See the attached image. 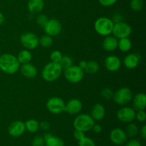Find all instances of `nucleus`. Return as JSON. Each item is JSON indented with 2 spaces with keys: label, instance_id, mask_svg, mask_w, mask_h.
I'll return each instance as SVG.
<instances>
[{
  "label": "nucleus",
  "instance_id": "36",
  "mask_svg": "<svg viewBox=\"0 0 146 146\" xmlns=\"http://www.w3.org/2000/svg\"><path fill=\"white\" fill-rule=\"evenodd\" d=\"M135 119H136L138 122H145L146 120V114L145 112V110L137 111V112L135 113Z\"/></svg>",
  "mask_w": 146,
  "mask_h": 146
},
{
  "label": "nucleus",
  "instance_id": "1",
  "mask_svg": "<svg viewBox=\"0 0 146 146\" xmlns=\"http://www.w3.org/2000/svg\"><path fill=\"white\" fill-rule=\"evenodd\" d=\"M21 64L17 56L11 54H3L0 56V70L7 74H14L19 70Z\"/></svg>",
  "mask_w": 146,
  "mask_h": 146
},
{
  "label": "nucleus",
  "instance_id": "33",
  "mask_svg": "<svg viewBox=\"0 0 146 146\" xmlns=\"http://www.w3.org/2000/svg\"><path fill=\"white\" fill-rule=\"evenodd\" d=\"M48 17L46 14H40L37 16L36 17V23L41 28H44V26L46 24V23L48 21Z\"/></svg>",
  "mask_w": 146,
  "mask_h": 146
},
{
  "label": "nucleus",
  "instance_id": "26",
  "mask_svg": "<svg viewBox=\"0 0 146 146\" xmlns=\"http://www.w3.org/2000/svg\"><path fill=\"white\" fill-rule=\"evenodd\" d=\"M99 64L96 61H87V65L84 69V72L88 74H95L99 71Z\"/></svg>",
  "mask_w": 146,
  "mask_h": 146
},
{
  "label": "nucleus",
  "instance_id": "17",
  "mask_svg": "<svg viewBox=\"0 0 146 146\" xmlns=\"http://www.w3.org/2000/svg\"><path fill=\"white\" fill-rule=\"evenodd\" d=\"M91 115L95 121H101L106 116V108L101 104H96L92 107Z\"/></svg>",
  "mask_w": 146,
  "mask_h": 146
},
{
  "label": "nucleus",
  "instance_id": "29",
  "mask_svg": "<svg viewBox=\"0 0 146 146\" xmlns=\"http://www.w3.org/2000/svg\"><path fill=\"white\" fill-rule=\"evenodd\" d=\"M144 6L143 0H131L130 7L131 9L135 12H138L143 9Z\"/></svg>",
  "mask_w": 146,
  "mask_h": 146
},
{
  "label": "nucleus",
  "instance_id": "18",
  "mask_svg": "<svg viewBox=\"0 0 146 146\" xmlns=\"http://www.w3.org/2000/svg\"><path fill=\"white\" fill-rule=\"evenodd\" d=\"M140 64V56L136 54H128L123 59V64L128 69H134Z\"/></svg>",
  "mask_w": 146,
  "mask_h": 146
},
{
  "label": "nucleus",
  "instance_id": "46",
  "mask_svg": "<svg viewBox=\"0 0 146 146\" xmlns=\"http://www.w3.org/2000/svg\"><path fill=\"white\" fill-rule=\"evenodd\" d=\"M61 1H62V0H61Z\"/></svg>",
  "mask_w": 146,
  "mask_h": 146
},
{
  "label": "nucleus",
  "instance_id": "3",
  "mask_svg": "<svg viewBox=\"0 0 146 146\" xmlns=\"http://www.w3.org/2000/svg\"><path fill=\"white\" fill-rule=\"evenodd\" d=\"M114 23L112 19L106 17L97 19L94 22V29L96 32L102 36H107L112 34Z\"/></svg>",
  "mask_w": 146,
  "mask_h": 146
},
{
  "label": "nucleus",
  "instance_id": "47",
  "mask_svg": "<svg viewBox=\"0 0 146 146\" xmlns=\"http://www.w3.org/2000/svg\"><path fill=\"white\" fill-rule=\"evenodd\" d=\"M115 146H116V145H115Z\"/></svg>",
  "mask_w": 146,
  "mask_h": 146
},
{
  "label": "nucleus",
  "instance_id": "24",
  "mask_svg": "<svg viewBox=\"0 0 146 146\" xmlns=\"http://www.w3.org/2000/svg\"><path fill=\"white\" fill-rule=\"evenodd\" d=\"M132 48V42L129 37L119 38L118 41V48L122 52H128Z\"/></svg>",
  "mask_w": 146,
  "mask_h": 146
},
{
  "label": "nucleus",
  "instance_id": "25",
  "mask_svg": "<svg viewBox=\"0 0 146 146\" xmlns=\"http://www.w3.org/2000/svg\"><path fill=\"white\" fill-rule=\"evenodd\" d=\"M26 131L31 133H35L40 129L39 122L35 119H29L25 123Z\"/></svg>",
  "mask_w": 146,
  "mask_h": 146
},
{
  "label": "nucleus",
  "instance_id": "44",
  "mask_svg": "<svg viewBox=\"0 0 146 146\" xmlns=\"http://www.w3.org/2000/svg\"><path fill=\"white\" fill-rule=\"evenodd\" d=\"M86 65H87V61H84V60H81V61H80L79 64H78V66L81 68V69H83L84 71V69H85L86 67Z\"/></svg>",
  "mask_w": 146,
  "mask_h": 146
},
{
  "label": "nucleus",
  "instance_id": "28",
  "mask_svg": "<svg viewBox=\"0 0 146 146\" xmlns=\"http://www.w3.org/2000/svg\"><path fill=\"white\" fill-rule=\"evenodd\" d=\"M54 40H53L52 36L49 35H43L41 38H39V45L44 48H49L52 46Z\"/></svg>",
  "mask_w": 146,
  "mask_h": 146
},
{
  "label": "nucleus",
  "instance_id": "14",
  "mask_svg": "<svg viewBox=\"0 0 146 146\" xmlns=\"http://www.w3.org/2000/svg\"><path fill=\"white\" fill-rule=\"evenodd\" d=\"M82 108V102L78 98H72L66 104L65 111L69 115H75L79 114Z\"/></svg>",
  "mask_w": 146,
  "mask_h": 146
},
{
  "label": "nucleus",
  "instance_id": "5",
  "mask_svg": "<svg viewBox=\"0 0 146 146\" xmlns=\"http://www.w3.org/2000/svg\"><path fill=\"white\" fill-rule=\"evenodd\" d=\"M64 77L71 84H78L84 78L85 72L78 66L72 65L64 70Z\"/></svg>",
  "mask_w": 146,
  "mask_h": 146
},
{
  "label": "nucleus",
  "instance_id": "42",
  "mask_svg": "<svg viewBox=\"0 0 146 146\" xmlns=\"http://www.w3.org/2000/svg\"><path fill=\"white\" fill-rule=\"evenodd\" d=\"M112 21H113V23H117V22H119V21H123V17L121 14H114L113 17V19H111Z\"/></svg>",
  "mask_w": 146,
  "mask_h": 146
},
{
  "label": "nucleus",
  "instance_id": "31",
  "mask_svg": "<svg viewBox=\"0 0 146 146\" xmlns=\"http://www.w3.org/2000/svg\"><path fill=\"white\" fill-rule=\"evenodd\" d=\"M78 146H96L95 141L89 137L84 136L82 139L78 141Z\"/></svg>",
  "mask_w": 146,
  "mask_h": 146
},
{
  "label": "nucleus",
  "instance_id": "21",
  "mask_svg": "<svg viewBox=\"0 0 146 146\" xmlns=\"http://www.w3.org/2000/svg\"><path fill=\"white\" fill-rule=\"evenodd\" d=\"M44 0H29L27 8L31 14H39L44 8Z\"/></svg>",
  "mask_w": 146,
  "mask_h": 146
},
{
  "label": "nucleus",
  "instance_id": "43",
  "mask_svg": "<svg viewBox=\"0 0 146 146\" xmlns=\"http://www.w3.org/2000/svg\"><path fill=\"white\" fill-rule=\"evenodd\" d=\"M140 134H141V136L143 139V140L146 139V125H143L142 128H141Z\"/></svg>",
  "mask_w": 146,
  "mask_h": 146
},
{
  "label": "nucleus",
  "instance_id": "9",
  "mask_svg": "<svg viewBox=\"0 0 146 146\" xmlns=\"http://www.w3.org/2000/svg\"><path fill=\"white\" fill-rule=\"evenodd\" d=\"M20 42L28 50H34L39 45V38L32 32H27L20 36Z\"/></svg>",
  "mask_w": 146,
  "mask_h": 146
},
{
  "label": "nucleus",
  "instance_id": "30",
  "mask_svg": "<svg viewBox=\"0 0 146 146\" xmlns=\"http://www.w3.org/2000/svg\"><path fill=\"white\" fill-rule=\"evenodd\" d=\"M58 64H60L63 71H64V70L66 69L67 68L73 65V59L69 56H63Z\"/></svg>",
  "mask_w": 146,
  "mask_h": 146
},
{
  "label": "nucleus",
  "instance_id": "32",
  "mask_svg": "<svg viewBox=\"0 0 146 146\" xmlns=\"http://www.w3.org/2000/svg\"><path fill=\"white\" fill-rule=\"evenodd\" d=\"M63 56L62 53L58 50H54L50 54V60L51 62L59 63Z\"/></svg>",
  "mask_w": 146,
  "mask_h": 146
},
{
  "label": "nucleus",
  "instance_id": "35",
  "mask_svg": "<svg viewBox=\"0 0 146 146\" xmlns=\"http://www.w3.org/2000/svg\"><path fill=\"white\" fill-rule=\"evenodd\" d=\"M31 146H45V141L44 137L41 135H36L31 141Z\"/></svg>",
  "mask_w": 146,
  "mask_h": 146
},
{
  "label": "nucleus",
  "instance_id": "12",
  "mask_svg": "<svg viewBox=\"0 0 146 146\" xmlns=\"http://www.w3.org/2000/svg\"><path fill=\"white\" fill-rule=\"evenodd\" d=\"M43 29L47 35H49L52 37L56 36L61 34L62 31V25L56 19H48V22Z\"/></svg>",
  "mask_w": 146,
  "mask_h": 146
},
{
  "label": "nucleus",
  "instance_id": "7",
  "mask_svg": "<svg viewBox=\"0 0 146 146\" xmlns=\"http://www.w3.org/2000/svg\"><path fill=\"white\" fill-rule=\"evenodd\" d=\"M46 106L50 113L58 115L65 111L66 103L59 97H51L47 101Z\"/></svg>",
  "mask_w": 146,
  "mask_h": 146
},
{
  "label": "nucleus",
  "instance_id": "41",
  "mask_svg": "<svg viewBox=\"0 0 146 146\" xmlns=\"http://www.w3.org/2000/svg\"><path fill=\"white\" fill-rule=\"evenodd\" d=\"M91 131H93V132L95 133H100L102 131V126L99 124L94 123L92 128H91Z\"/></svg>",
  "mask_w": 146,
  "mask_h": 146
},
{
  "label": "nucleus",
  "instance_id": "27",
  "mask_svg": "<svg viewBox=\"0 0 146 146\" xmlns=\"http://www.w3.org/2000/svg\"><path fill=\"white\" fill-rule=\"evenodd\" d=\"M125 133L129 138H135L139 133V128L138 125L134 123L131 122L128 123V125L125 128Z\"/></svg>",
  "mask_w": 146,
  "mask_h": 146
},
{
  "label": "nucleus",
  "instance_id": "39",
  "mask_svg": "<svg viewBox=\"0 0 146 146\" xmlns=\"http://www.w3.org/2000/svg\"><path fill=\"white\" fill-rule=\"evenodd\" d=\"M39 126L41 130L45 131H48L50 129V128H51L50 123L48 122V121H42V122L39 123Z\"/></svg>",
  "mask_w": 146,
  "mask_h": 146
},
{
  "label": "nucleus",
  "instance_id": "19",
  "mask_svg": "<svg viewBox=\"0 0 146 146\" xmlns=\"http://www.w3.org/2000/svg\"><path fill=\"white\" fill-rule=\"evenodd\" d=\"M19 69H21V74L27 78H34L37 76L36 67L31 63L21 64Z\"/></svg>",
  "mask_w": 146,
  "mask_h": 146
},
{
  "label": "nucleus",
  "instance_id": "16",
  "mask_svg": "<svg viewBox=\"0 0 146 146\" xmlns=\"http://www.w3.org/2000/svg\"><path fill=\"white\" fill-rule=\"evenodd\" d=\"M118 39L115 38L113 35L107 36L103 41V48L108 52H112L118 48Z\"/></svg>",
  "mask_w": 146,
  "mask_h": 146
},
{
  "label": "nucleus",
  "instance_id": "34",
  "mask_svg": "<svg viewBox=\"0 0 146 146\" xmlns=\"http://www.w3.org/2000/svg\"><path fill=\"white\" fill-rule=\"evenodd\" d=\"M101 96L104 99L111 100V98H113V91L111 88H105L101 91Z\"/></svg>",
  "mask_w": 146,
  "mask_h": 146
},
{
  "label": "nucleus",
  "instance_id": "23",
  "mask_svg": "<svg viewBox=\"0 0 146 146\" xmlns=\"http://www.w3.org/2000/svg\"><path fill=\"white\" fill-rule=\"evenodd\" d=\"M17 58L20 64H27V63H30V61L32 60V54L30 52L29 50L24 49L21 50L19 53Z\"/></svg>",
  "mask_w": 146,
  "mask_h": 146
},
{
  "label": "nucleus",
  "instance_id": "20",
  "mask_svg": "<svg viewBox=\"0 0 146 146\" xmlns=\"http://www.w3.org/2000/svg\"><path fill=\"white\" fill-rule=\"evenodd\" d=\"M133 108L136 111L145 110L146 104V95L145 93H138L134 97L132 101Z\"/></svg>",
  "mask_w": 146,
  "mask_h": 146
},
{
  "label": "nucleus",
  "instance_id": "40",
  "mask_svg": "<svg viewBox=\"0 0 146 146\" xmlns=\"http://www.w3.org/2000/svg\"><path fill=\"white\" fill-rule=\"evenodd\" d=\"M125 146H142L141 142L136 139H131L125 143Z\"/></svg>",
  "mask_w": 146,
  "mask_h": 146
},
{
  "label": "nucleus",
  "instance_id": "45",
  "mask_svg": "<svg viewBox=\"0 0 146 146\" xmlns=\"http://www.w3.org/2000/svg\"><path fill=\"white\" fill-rule=\"evenodd\" d=\"M4 14H2L1 12H0V26L4 23Z\"/></svg>",
  "mask_w": 146,
  "mask_h": 146
},
{
  "label": "nucleus",
  "instance_id": "13",
  "mask_svg": "<svg viewBox=\"0 0 146 146\" xmlns=\"http://www.w3.org/2000/svg\"><path fill=\"white\" fill-rule=\"evenodd\" d=\"M26 131L24 122L21 121H15L11 123L8 127V133L11 137L19 138L24 135Z\"/></svg>",
  "mask_w": 146,
  "mask_h": 146
},
{
  "label": "nucleus",
  "instance_id": "37",
  "mask_svg": "<svg viewBox=\"0 0 146 146\" xmlns=\"http://www.w3.org/2000/svg\"><path fill=\"white\" fill-rule=\"evenodd\" d=\"M101 5L106 7H109L114 5L118 1V0H98Z\"/></svg>",
  "mask_w": 146,
  "mask_h": 146
},
{
  "label": "nucleus",
  "instance_id": "22",
  "mask_svg": "<svg viewBox=\"0 0 146 146\" xmlns=\"http://www.w3.org/2000/svg\"><path fill=\"white\" fill-rule=\"evenodd\" d=\"M45 146H64V141L61 138L46 133L44 135Z\"/></svg>",
  "mask_w": 146,
  "mask_h": 146
},
{
  "label": "nucleus",
  "instance_id": "15",
  "mask_svg": "<svg viewBox=\"0 0 146 146\" xmlns=\"http://www.w3.org/2000/svg\"><path fill=\"white\" fill-rule=\"evenodd\" d=\"M121 60L115 55H110L106 58L104 61V66L108 71L115 72L118 71L121 67Z\"/></svg>",
  "mask_w": 146,
  "mask_h": 146
},
{
  "label": "nucleus",
  "instance_id": "10",
  "mask_svg": "<svg viewBox=\"0 0 146 146\" xmlns=\"http://www.w3.org/2000/svg\"><path fill=\"white\" fill-rule=\"evenodd\" d=\"M135 110L131 107H122L116 113V116L118 121L122 123H129L135 119Z\"/></svg>",
  "mask_w": 146,
  "mask_h": 146
},
{
  "label": "nucleus",
  "instance_id": "2",
  "mask_svg": "<svg viewBox=\"0 0 146 146\" xmlns=\"http://www.w3.org/2000/svg\"><path fill=\"white\" fill-rule=\"evenodd\" d=\"M63 69L58 63L49 62L46 64L41 71V77L48 82L56 81L62 74Z\"/></svg>",
  "mask_w": 146,
  "mask_h": 146
},
{
  "label": "nucleus",
  "instance_id": "38",
  "mask_svg": "<svg viewBox=\"0 0 146 146\" xmlns=\"http://www.w3.org/2000/svg\"><path fill=\"white\" fill-rule=\"evenodd\" d=\"M84 136H86L85 133L83 131H78V130H75L74 132V137L77 141H79L80 140L82 139Z\"/></svg>",
  "mask_w": 146,
  "mask_h": 146
},
{
  "label": "nucleus",
  "instance_id": "4",
  "mask_svg": "<svg viewBox=\"0 0 146 146\" xmlns=\"http://www.w3.org/2000/svg\"><path fill=\"white\" fill-rule=\"evenodd\" d=\"M95 123V121L90 115L86 113L78 114L74 118L73 125L75 130L83 131L86 133L91 131L93 125Z\"/></svg>",
  "mask_w": 146,
  "mask_h": 146
},
{
  "label": "nucleus",
  "instance_id": "8",
  "mask_svg": "<svg viewBox=\"0 0 146 146\" xmlns=\"http://www.w3.org/2000/svg\"><path fill=\"white\" fill-rule=\"evenodd\" d=\"M112 34L118 39L129 37L132 34V28L131 25L125 21H119L114 23Z\"/></svg>",
  "mask_w": 146,
  "mask_h": 146
},
{
  "label": "nucleus",
  "instance_id": "6",
  "mask_svg": "<svg viewBox=\"0 0 146 146\" xmlns=\"http://www.w3.org/2000/svg\"><path fill=\"white\" fill-rule=\"evenodd\" d=\"M133 97V92L128 87H122L113 93L114 102L119 106H125L129 104Z\"/></svg>",
  "mask_w": 146,
  "mask_h": 146
},
{
  "label": "nucleus",
  "instance_id": "11",
  "mask_svg": "<svg viewBox=\"0 0 146 146\" xmlns=\"http://www.w3.org/2000/svg\"><path fill=\"white\" fill-rule=\"evenodd\" d=\"M128 135L123 129L120 128H113L110 132L109 138L112 143L116 146L122 145L128 141Z\"/></svg>",
  "mask_w": 146,
  "mask_h": 146
}]
</instances>
